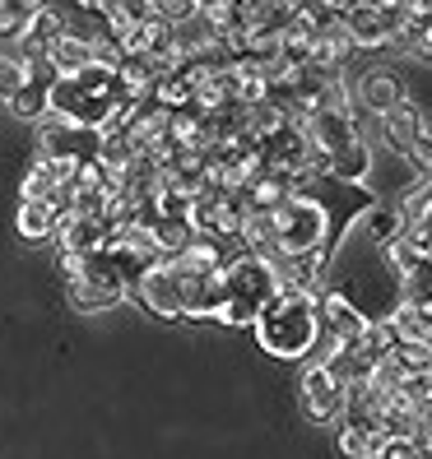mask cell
Listing matches in <instances>:
<instances>
[{
    "mask_svg": "<svg viewBox=\"0 0 432 459\" xmlns=\"http://www.w3.org/2000/svg\"><path fill=\"white\" fill-rule=\"evenodd\" d=\"M376 446H382V437L367 441L363 431H348V427H339V455H344V459H367V455H376Z\"/></svg>",
    "mask_w": 432,
    "mask_h": 459,
    "instance_id": "cell-25",
    "label": "cell"
},
{
    "mask_svg": "<svg viewBox=\"0 0 432 459\" xmlns=\"http://www.w3.org/2000/svg\"><path fill=\"white\" fill-rule=\"evenodd\" d=\"M38 153H42V163H93L98 158V130L47 117L42 130H38Z\"/></svg>",
    "mask_w": 432,
    "mask_h": 459,
    "instance_id": "cell-4",
    "label": "cell"
},
{
    "mask_svg": "<svg viewBox=\"0 0 432 459\" xmlns=\"http://www.w3.org/2000/svg\"><path fill=\"white\" fill-rule=\"evenodd\" d=\"M316 311H321V334H331L335 343H358L363 330H367V316L348 302L344 292H326L316 302Z\"/></svg>",
    "mask_w": 432,
    "mask_h": 459,
    "instance_id": "cell-9",
    "label": "cell"
},
{
    "mask_svg": "<svg viewBox=\"0 0 432 459\" xmlns=\"http://www.w3.org/2000/svg\"><path fill=\"white\" fill-rule=\"evenodd\" d=\"M269 223H275L279 260L307 255L316 247H331V204L321 200V181H316V191H307V195H288L275 213H269Z\"/></svg>",
    "mask_w": 432,
    "mask_h": 459,
    "instance_id": "cell-3",
    "label": "cell"
},
{
    "mask_svg": "<svg viewBox=\"0 0 432 459\" xmlns=\"http://www.w3.org/2000/svg\"><path fill=\"white\" fill-rule=\"evenodd\" d=\"M57 186H51V172H47V163L38 158V163L29 168V177H23V186H19V204H29V200H47Z\"/></svg>",
    "mask_w": 432,
    "mask_h": 459,
    "instance_id": "cell-23",
    "label": "cell"
},
{
    "mask_svg": "<svg viewBox=\"0 0 432 459\" xmlns=\"http://www.w3.org/2000/svg\"><path fill=\"white\" fill-rule=\"evenodd\" d=\"M57 241H61V251L70 255H93L107 247V228L102 219H61L57 223Z\"/></svg>",
    "mask_w": 432,
    "mask_h": 459,
    "instance_id": "cell-12",
    "label": "cell"
},
{
    "mask_svg": "<svg viewBox=\"0 0 432 459\" xmlns=\"http://www.w3.org/2000/svg\"><path fill=\"white\" fill-rule=\"evenodd\" d=\"M391 325L400 334V343H423L432 339V325H428V307H414V302H400L395 316H391Z\"/></svg>",
    "mask_w": 432,
    "mask_h": 459,
    "instance_id": "cell-18",
    "label": "cell"
},
{
    "mask_svg": "<svg viewBox=\"0 0 432 459\" xmlns=\"http://www.w3.org/2000/svg\"><path fill=\"white\" fill-rule=\"evenodd\" d=\"M339 409H344V385L331 376V367L312 362V367L303 371V413H307L312 422H335Z\"/></svg>",
    "mask_w": 432,
    "mask_h": 459,
    "instance_id": "cell-8",
    "label": "cell"
},
{
    "mask_svg": "<svg viewBox=\"0 0 432 459\" xmlns=\"http://www.w3.org/2000/svg\"><path fill=\"white\" fill-rule=\"evenodd\" d=\"M400 232H404V223H400L395 209H367V237L372 241H386V247H391Z\"/></svg>",
    "mask_w": 432,
    "mask_h": 459,
    "instance_id": "cell-22",
    "label": "cell"
},
{
    "mask_svg": "<svg viewBox=\"0 0 432 459\" xmlns=\"http://www.w3.org/2000/svg\"><path fill=\"white\" fill-rule=\"evenodd\" d=\"M367 459H376V455H367Z\"/></svg>",
    "mask_w": 432,
    "mask_h": 459,
    "instance_id": "cell-28",
    "label": "cell"
},
{
    "mask_svg": "<svg viewBox=\"0 0 432 459\" xmlns=\"http://www.w3.org/2000/svg\"><path fill=\"white\" fill-rule=\"evenodd\" d=\"M400 98H404L400 79H395V74H386V70H372V74L363 79V84H358V102L367 107L372 117H386Z\"/></svg>",
    "mask_w": 432,
    "mask_h": 459,
    "instance_id": "cell-13",
    "label": "cell"
},
{
    "mask_svg": "<svg viewBox=\"0 0 432 459\" xmlns=\"http://www.w3.org/2000/svg\"><path fill=\"white\" fill-rule=\"evenodd\" d=\"M121 302H126V292H117V288H102V283H89V279H75V283H70V307L84 311V316L112 311V307H121Z\"/></svg>",
    "mask_w": 432,
    "mask_h": 459,
    "instance_id": "cell-16",
    "label": "cell"
},
{
    "mask_svg": "<svg viewBox=\"0 0 432 459\" xmlns=\"http://www.w3.org/2000/svg\"><path fill=\"white\" fill-rule=\"evenodd\" d=\"M66 38V10H51V5H38L33 23H29V33L19 38L14 47V61L29 70V65H42L51 61V47H57Z\"/></svg>",
    "mask_w": 432,
    "mask_h": 459,
    "instance_id": "cell-7",
    "label": "cell"
},
{
    "mask_svg": "<svg viewBox=\"0 0 432 459\" xmlns=\"http://www.w3.org/2000/svg\"><path fill=\"white\" fill-rule=\"evenodd\" d=\"M23 89V65L14 61V51H0V98H14Z\"/></svg>",
    "mask_w": 432,
    "mask_h": 459,
    "instance_id": "cell-24",
    "label": "cell"
},
{
    "mask_svg": "<svg viewBox=\"0 0 432 459\" xmlns=\"http://www.w3.org/2000/svg\"><path fill=\"white\" fill-rule=\"evenodd\" d=\"M339 29L348 47H386V19L376 5H339Z\"/></svg>",
    "mask_w": 432,
    "mask_h": 459,
    "instance_id": "cell-10",
    "label": "cell"
},
{
    "mask_svg": "<svg viewBox=\"0 0 432 459\" xmlns=\"http://www.w3.org/2000/svg\"><path fill=\"white\" fill-rule=\"evenodd\" d=\"M135 297L163 320H181V274L172 269V260L163 255L154 269H145L140 283H135Z\"/></svg>",
    "mask_w": 432,
    "mask_h": 459,
    "instance_id": "cell-6",
    "label": "cell"
},
{
    "mask_svg": "<svg viewBox=\"0 0 432 459\" xmlns=\"http://www.w3.org/2000/svg\"><path fill=\"white\" fill-rule=\"evenodd\" d=\"M391 362H395L400 376H428V367H432V358H428L423 343H395Z\"/></svg>",
    "mask_w": 432,
    "mask_h": 459,
    "instance_id": "cell-21",
    "label": "cell"
},
{
    "mask_svg": "<svg viewBox=\"0 0 432 459\" xmlns=\"http://www.w3.org/2000/svg\"><path fill=\"white\" fill-rule=\"evenodd\" d=\"M200 5H191V0H163V5H149L154 19H163V23H181V19H191Z\"/></svg>",
    "mask_w": 432,
    "mask_h": 459,
    "instance_id": "cell-26",
    "label": "cell"
},
{
    "mask_svg": "<svg viewBox=\"0 0 432 459\" xmlns=\"http://www.w3.org/2000/svg\"><path fill=\"white\" fill-rule=\"evenodd\" d=\"M428 204H432V186H428V177H423L419 186H410V195L400 200V209H395L400 223H404V228H423V223H428Z\"/></svg>",
    "mask_w": 432,
    "mask_h": 459,
    "instance_id": "cell-20",
    "label": "cell"
},
{
    "mask_svg": "<svg viewBox=\"0 0 432 459\" xmlns=\"http://www.w3.org/2000/svg\"><path fill=\"white\" fill-rule=\"evenodd\" d=\"M321 292L312 288H279L275 302L256 316V339L269 358H307L321 339Z\"/></svg>",
    "mask_w": 432,
    "mask_h": 459,
    "instance_id": "cell-1",
    "label": "cell"
},
{
    "mask_svg": "<svg viewBox=\"0 0 432 459\" xmlns=\"http://www.w3.org/2000/svg\"><path fill=\"white\" fill-rule=\"evenodd\" d=\"M367 163H372V153H367V144L358 140V144H348L344 153H335L331 163H326V181H335V186H358V181L367 177Z\"/></svg>",
    "mask_w": 432,
    "mask_h": 459,
    "instance_id": "cell-15",
    "label": "cell"
},
{
    "mask_svg": "<svg viewBox=\"0 0 432 459\" xmlns=\"http://www.w3.org/2000/svg\"><path fill=\"white\" fill-rule=\"evenodd\" d=\"M303 134H307V149H316V153H326V158L344 153L348 144H358L354 107H321V112L303 126Z\"/></svg>",
    "mask_w": 432,
    "mask_h": 459,
    "instance_id": "cell-5",
    "label": "cell"
},
{
    "mask_svg": "<svg viewBox=\"0 0 432 459\" xmlns=\"http://www.w3.org/2000/svg\"><path fill=\"white\" fill-rule=\"evenodd\" d=\"M38 5L33 0H0V51H14L19 38L29 33Z\"/></svg>",
    "mask_w": 432,
    "mask_h": 459,
    "instance_id": "cell-14",
    "label": "cell"
},
{
    "mask_svg": "<svg viewBox=\"0 0 432 459\" xmlns=\"http://www.w3.org/2000/svg\"><path fill=\"white\" fill-rule=\"evenodd\" d=\"M224 279H228V292H224L219 325H256V316L275 302V292L284 288L275 260L247 255V251L224 264Z\"/></svg>",
    "mask_w": 432,
    "mask_h": 459,
    "instance_id": "cell-2",
    "label": "cell"
},
{
    "mask_svg": "<svg viewBox=\"0 0 432 459\" xmlns=\"http://www.w3.org/2000/svg\"><path fill=\"white\" fill-rule=\"evenodd\" d=\"M93 42H84V38H61L57 47H51V70H57V79H70V74H79V70H89L93 65V51H89Z\"/></svg>",
    "mask_w": 432,
    "mask_h": 459,
    "instance_id": "cell-17",
    "label": "cell"
},
{
    "mask_svg": "<svg viewBox=\"0 0 432 459\" xmlns=\"http://www.w3.org/2000/svg\"><path fill=\"white\" fill-rule=\"evenodd\" d=\"M382 130H386V140H391L400 153H410V149L423 140V134H428V117L419 112V107H414L410 98H400V102L391 107V112L382 117Z\"/></svg>",
    "mask_w": 432,
    "mask_h": 459,
    "instance_id": "cell-11",
    "label": "cell"
},
{
    "mask_svg": "<svg viewBox=\"0 0 432 459\" xmlns=\"http://www.w3.org/2000/svg\"><path fill=\"white\" fill-rule=\"evenodd\" d=\"M19 237H29V241H42L57 232V213H51L47 200H29V204H19V219H14Z\"/></svg>",
    "mask_w": 432,
    "mask_h": 459,
    "instance_id": "cell-19",
    "label": "cell"
},
{
    "mask_svg": "<svg viewBox=\"0 0 432 459\" xmlns=\"http://www.w3.org/2000/svg\"><path fill=\"white\" fill-rule=\"evenodd\" d=\"M61 274L75 283V279H84V255H70V251H61Z\"/></svg>",
    "mask_w": 432,
    "mask_h": 459,
    "instance_id": "cell-27",
    "label": "cell"
}]
</instances>
